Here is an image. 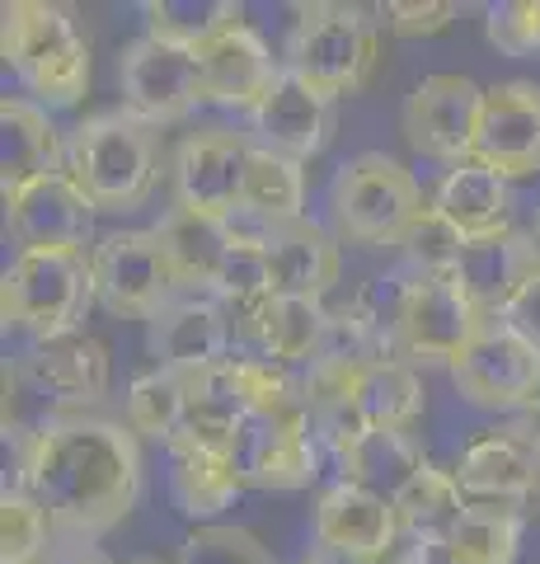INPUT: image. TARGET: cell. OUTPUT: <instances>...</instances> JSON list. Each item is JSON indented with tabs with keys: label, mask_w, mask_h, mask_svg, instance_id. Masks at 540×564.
Listing matches in <instances>:
<instances>
[{
	"label": "cell",
	"mask_w": 540,
	"mask_h": 564,
	"mask_svg": "<svg viewBox=\"0 0 540 564\" xmlns=\"http://www.w3.org/2000/svg\"><path fill=\"white\" fill-rule=\"evenodd\" d=\"M14 489L38 499L57 541H95L136 508V433L99 414H62L14 433Z\"/></svg>",
	"instance_id": "cell-1"
},
{
	"label": "cell",
	"mask_w": 540,
	"mask_h": 564,
	"mask_svg": "<svg viewBox=\"0 0 540 564\" xmlns=\"http://www.w3.org/2000/svg\"><path fill=\"white\" fill-rule=\"evenodd\" d=\"M66 174L99 212H132L161 180V137L128 109L95 113L66 141Z\"/></svg>",
	"instance_id": "cell-2"
},
{
	"label": "cell",
	"mask_w": 540,
	"mask_h": 564,
	"mask_svg": "<svg viewBox=\"0 0 540 564\" xmlns=\"http://www.w3.org/2000/svg\"><path fill=\"white\" fill-rule=\"evenodd\" d=\"M5 62L24 90L47 109H71L90 90V43L80 39L71 10L47 0L5 6Z\"/></svg>",
	"instance_id": "cell-3"
},
{
	"label": "cell",
	"mask_w": 540,
	"mask_h": 564,
	"mask_svg": "<svg viewBox=\"0 0 540 564\" xmlns=\"http://www.w3.org/2000/svg\"><path fill=\"white\" fill-rule=\"evenodd\" d=\"M423 207V188L405 165L390 161L386 151H362L329 184V231L343 245L381 250V245L405 240Z\"/></svg>",
	"instance_id": "cell-4"
},
{
	"label": "cell",
	"mask_w": 540,
	"mask_h": 564,
	"mask_svg": "<svg viewBox=\"0 0 540 564\" xmlns=\"http://www.w3.org/2000/svg\"><path fill=\"white\" fill-rule=\"evenodd\" d=\"M283 70L324 99L357 95L376 70V24L362 6H301L287 29Z\"/></svg>",
	"instance_id": "cell-5"
},
{
	"label": "cell",
	"mask_w": 540,
	"mask_h": 564,
	"mask_svg": "<svg viewBox=\"0 0 540 564\" xmlns=\"http://www.w3.org/2000/svg\"><path fill=\"white\" fill-rule=\"evenodd\" d=\"M90 306V259L71 250H20L0 278V315L10 329H24L33 339H57V334L80 329Z\"/></svg>",
	"instance_id": "cell-6"
},
{
	"label": "cell",
	"mask_w": 540,
	"mask_h": 564,
	"mask_svg": "<svg viewBox=\"0 0 540 564\" xmlns=\"http://www.w3.org/2000/svg\"><path fill=\"white\" fill-rule=\"evenodd\" d=\"M489 315L465 292L461 273L447 278H409L395 292V321H390V352L399 362H456L461 352L480 339Z\"/></svg>",
	"instance_id": "cell-7"
},
{
	"label": "cell",
	"mask_w": 540,
	"mask_h": 564,
	"mask_svg": "<svg viewBox=\"0 0 540 564\" xmlns=\"http://www.w3.org/2000/svg\"><path fill=\"white\" fill-rule=\"evenodd\" d=\"M5 372L20 391L43 400L52 419H62V414H85L90 404L109 395L113 358L109 344L95 339L90 329H71L57 334V339H33V348Z\"/></svg>",
	"instance_id": "cell-8"
},
{
	"label": "cell",
	"mask_w": 540,
	"mask_h": 564,
	"mask_svg": "<svg viewBox=\"0 0 540 564\" xmlns=\"http://www.w3.org/2000/svg\"><path fill=\"white\" fill-rule=\"evenodd\" d=\"M90 278L95 302L123 321H155L179 288H174L165 245L155 231H109L90 250Z\"/></svg>",
	"instance_id": "cell-9"
},
{
	"label": "cell",
	"mask_w": 540,
	"mask_h": 564,
	"mask_svg": "<svg viewBox=\"0 0 540 564\" xmlns=\"http://www.w3.org/2000/svg\"><path fill=\"white\" fill-rule=\"evenodd\" d=\"M484 95H489L484 85L456 76V70L423 76L409 90L405 109H399L405 141L418 155H428V161H442L447 170L470 161L480 137V118H484Z\"/></svg>",
	"instance_id": "cell-10"
},
{
	"label": "cell",
	"mask_w": 540,
	"mask_h": 564,
	"mask_svg": "<svg viewBox=\"0 0 540 564\" xmlns=\"http://www.w3.org/2000/svg\"><path fill=\"white\" fill-rule=\"evenodd\" d=\"M118 80H123V109L132 118L151 122V128H169L207 104L202 90V57L188 47H174L142 33L128 43L123 62H118Z\"/></svg>",
	"instance_id": "cell-11"
},
{
	"label": "cell",
	"mask_w": 540,
	"mask_h": 564,
	"mask_svg": "<svg viewBox=\"0 0 540 564\" xmlns=\"http://www.w3.org/2000/svg\"><path fill=\"white\" fill-rule=\"evenodd\" d=\"M250 151L254 141L231 128H202L184 137L179 155H174V207L231 221L245 198Z\"/></svg>",
	"instance_id": "cell-12"
},
{
	"label": "cell",
	"mask_w": 540,
	"mask_h": 564,
	"mask_svg": "<svg viewBox=\"0 0 540 564\" xmlns=\"http://www.w3.org/2000/svg\"><path fill=\"white\" fill-rule=\"evenodd\" d=\"M451 386L461 391L465 404L494 414H517L521 404L536 400L540 386V352L527 348L508 334L498 321L480 329V339L470 344L456 362H451Z\"/></svg>",
	"instance_id": "cell-13"
},
{
	"label": "cell",
	"mask_w": 540,
	"mask_h": 564,
	"mask_svg": "<svg viewBox=\"0 0 540 564\" xmlns=\"http://www.w3.org/2000/svg\"><path fill=\"white\" fill-rule=\"evenodd\" d=\"M146 348L165 372L202 377L235 358V329L217 296H174L151 321Z\"/></svg>",
	"instance_id": "cell-14"
},
{
	"label": "cell",
	"mask_w": 540,
	"mask_h": 564,
	"mask_svg": "<svg viewBox=\"0 0 540 564\" xmlns=\"http://www.w3.org/2000/svg\"><path fill=\"white\" fill-rule=\"evenodd\" d=\"M95 203L80 193L71 174H47V180L20 188L5 198V226L20 250H71L85 254V240L95 236Z\"/></svg>",
	"instance_id": "cell-15"
},
{
	"label": "cell",
	"mask_w": 540,
	"mask_h": 564,
	"mask_svg": "<svg viewBox=\"0 0 540 564\" xmlns=\"http://www.w3.org/2000/svg\"><path fill=\"white\" fill-rule=\"evenodd\" d=\"M231 456L245 485L258 489H306L320 475V443L310 433V419L250 414L240 423Z\"/></svg>",
	"instance_id": "cell-16"
},
{
	"label": "cell",
	"mask_w": 540,
	"mask_h": 564,
	"mask_svg": "<svg viewBox=\"0 0 540 564\" xmlns=\"http://www.w3.org/2000/svg\"><path fill=\"white\" fill-rule=\"evenodd\" d=\"M470 161L489 165L503 180L540 174V85L503 80L484 95V118Z\"/></svg>",
	"instance_id": "cell-17"
},
{
	"label": "cell",
	"mask_w": 540,
	"mask_h": 564,
	"mask_svg": "<svg viewBox=\"0 0 540 564\" xmlns=\"http://www.w3.org/2000/svg\"><path fill=\"white\" fill-rule=\"evenodd\" d=\"M334 137V99L310 90L306 80H296L291 70L277 76L268 99L250 113V141L264 151H277L287 161H316Z\"/></svg>",
	"instance_id": "cell-18"
},
{
	"label": "cell",
	"mask_w": 540,
	"mask_h": 564,
	"mask_svg": "<svg viewBox=\"0 0 540 564\" xmlns=\"http://www.w3.org/2000/svg\"><path fill=\"white\" fill-rule=\"evenodd\" d=\"M399 536V513L390 499L357 485H329L316 503V545L329 555L381 564Z\"/></svg>",
	"instance_id": "cell-19"
},
{
	"label": "cell",
	"mask_w": 540,
	"mask_h": 564,
	"mask_svg": "<svg viewBox=\"0 0 540 564\" xmlns=\"http://www.w3.org/2000/svg\"><path fill=\"white\" fill-rule=\"evenodd\" d=\"M451 475H456L470 503H508V508L540 503V462L503 429L480 433L456 456Z\"/></svg>",
	"instance_id": "cell-20"
},
{
	"label": "cell",
	"mask_w": 540,
	"mask_h": 564,
	"mask_svg": "<svg viewBox=\"0 0 540 564\" xmlns=\"http://www.w3.org/2000/svg\"><path fill=\"white\" fill-rule=\"evenodd\" d=\"M339 236L320 221H291L283 231L264 236L268 250V273H273V292L277 296H301V302H324L339 282L343 269V250Z\"/></svg>",
	"instance_id": "cell-21"
},
{
	"label": "cell",
	"mask_w": 540,
	"mask_h": 564,
	"mask_svg": "<svg viewBox=\"0 0 540 564\" xmlns=\"http://www.w3.org/2000/svg\"><path fill=\"white\" fill-rule=\"evenodd\" d=\"M202 57V90L207 104H221V109H240V113H254L258 104L268 99V90L283 76V66L268 52V43L258 39L250 24L231 29L225 39H217Z\"/></svg>",
	"instance_id": "cell-22"
},
{
	"label": "cell",
	"mask_w": 540,
	"mask_h": 564,
	"mask_svg": "<svg viewBox=\"0 0 540 564\" xmlns=\"http://www.w3.org/2000/svg\"><path fill=\"white\" fill-rule=\"evenodd\" d=\"M155 236H161V245H165V259H169V273H174L179 296H217L221 269H225L231 245H235L231 221L169 207L161 217V226H155Z\"/></svg>",
	"instance_id": "cell-23"
},
{
	"label": "cell",
	"mask_w": 540,
	"mask_h": 564,
	"mask_svg": "<svg viewBox=\"0 0 540 564\" xmlns=\"http://www.w3.org/2000/svg\"><path fill=\"white\" fill-rule=\"evenodd\" d=\"M66 170V147L43 104L5 99L0 104V193L14 198L20 188Z\"/></svg>",
	"instance_id": "cell-24"
},
{
	"label": "cell",
	"mask_w": 540,
	"mask_h": 564,
	"mask_svg": "<svg viewBox=\"0 0 540 564\" xmlns=\"http://www.w3.org/2000/svg\"><path fill=\"white\" fill-rule=\"evenodd\" d=\"M432 207L456 226V231L480 245V240H498L513 231V198H508V180L494 174L480 161H461L442 174L438 193H432Z\"/></svg>",
	"instance_id": "cell-25"
},
{
	"label": "cell",
	"mask_w": 540,
	"mask_h": 564,
	"mask_svg": "<svg viewBox=\"0 0 540 564\" xmlns=\"http://www.w3.org/2000/svg\"><path fill=\"white\" fill-rule=\"evenodd\" d=\"M334 466H339L343 485L372 489V494H381V499L395 503L399 494L414 485V475L428 466V456H423V447H418V437L409 429H367Z\"/></svg>",
	"instance_id": "cell-26"
},
{
	"label": "cell",
	"mask_w": 540,
	"mask_h": 564,
	"mask_svg": "<svg viewBox=\"0 0 540 564\" xmlns=\"http://www.w3.org/2000/svg\"><path fill=\"white\" fill-rule=\"evenodd\" d=\"M165 485L184 518H217L245 489V475H240L231 452L165 447Z\"/></svg>",
	"instance_id": "cell-27"
},
{
	"label": "cell",
	"mask_w": 540,
	"mask_h": 564,
	"mask_svg": "<svg viewBox=\"0 0 540 564\" xmlns=\"http://www.w3.org/2000/svg\"><path fill=\"white\" fill-rule=\"evenodd\" d=\"M306 217V170L301 161H287L277 151L254 147L250 151V174H245V198H240L235 226L254 221V236L283 231V226Z\"/></svg>",
	"instance_id": "cell-28"
},
{
	"label": "cell",
	"mask_w": 540,
	"mask_h": 564,
	"mask_svg": "<svg viewBox=\"0 0 540 564\" xmlns=\"http://www.w3.org/2000/svg\"><path fill=\"white\" fill-rule=\"evenodd\" d=\"M536 273H540V240H536V231L531 236L508 231L498 240H480V245H470V254L461 263L465 292L475 296V306L489 315V321L498 315V306L521 288V282H531Z\"/></svg>",
	"instance_id": "cell-29"
},
{
	"label": "cell",
	"mask_w": 540,
	"mask_h": 564,
	"mask_svg": "<svg viewBox=\"0 0 540 564\" xmlns=\"http://www.w3.org/2000/svg\"><path fill=\"white\" fill-rule=\"evenodd\" d=\"M348 395H353L367 429H409V423L423 414V381H418L414 367L399 362V358L362 362L353 372Z\"/></svg>",
	"instance_id": "cell-30"
},
{
	"label": "cell",
	"mask_w": 540,
	"mask_h": 564,
	"mask_svg": "<svg viewBox=\"0 0 540 564\" xmlns=\"http://www.w3.org/2000/svg\"><path fill=\"white\" fill-rule=\"evenodd\" d=\"M395 513H399V532H409L414 541L447 545L451 536H456L461 518L470 513V499H465V489L456 485L451 470L423 466L414 475V485L395 499Z\"/></svg>",
	"instance_id": "cell-31"
},
{
	"label": "cell",
	"mask_w": 540,
	"mask_h": 564,
	"mask_svg": "<svg viewBox=\"0 0 540 564\" xmlns=\"http://www.w3.org/2000/svg\"><path fill=\"white\" fill-rule=\"evenodd\" d=\"M142 20L151 39L188 52H207L217 39L245 24V10L235 0H146Z\"/></svg>",
	"instance_id": "cell-32"
},
{
	"label": "cell",
	"mask_w": 540,
	"mask_h": 564,
	"mask_svg": "<svg viewBox=\"0 0 540 564\" xmlns=\"http://www.w3.org/2000/svg\"><path fill=\"white\" fill-rule=\"evenodd\" d=\"M188 419V377L151 367V372L132 377L128 386V429L136 437H155V443H174Z\"/></svg>",
	"instance_id": "cell-33"
},
{
	"label": "cell",
	"mask_w": 540,
	"mask_h": 564,
	"mask_svg": "<svg viewBox=\"0 0 540 564\" xmlns=\"http://www.w3.org/2000/svg\"><path fill=\"white\" fill-rule=\"evenodd\" d=\"M447 545L461 564H513L521 551V513L508 503H470Z\"/></svg>",
	"instance_id": "cell-34"
},
{
	"label": "cell",
	"mask_w": 540,
	"mask_h": 564,
	"mask_svg": "<svg viewBox=\"0 0 540 564\" xmlns=\"http://www.w3.org/2000/svg\"><path fill=\"white\" fill-rule=\"evenodd\" d=\"M399 250H405V259L414 263L418 278H447V273H461V263L470 254V240L451 226L438 207H423L414 217V226L405 231V240H399Z\"/></svg>",
	"instance_id": "cell-35"
},
{
	"label": "cell",
	"mask_w": 540,
	"mask_h": 564,
	"mask_svg": "<svg viewBox=\"0 0 540 564\" xmlns=\"http://www.w3.org/2000/svg\"><path fill=\"white\" fill-rule=\"evenodd\" d=\"M52 545H57V532L38 499H29L24 489L0 494V564H38Z\"/></svg>",
	"instance_id": "cell-36"
},
{
	"label": "cell",
	"mask_w": 540,
	"mask_h": 564,
	"mask_svg": "<svg viewBox=\"0 0 540 564\" xmlns=\"http://www.w3.org/2000/svg\"><path fill=\"white\" fill-rule=\"evenodd\" d=\"M179 564H273L268 545L245 527H194L179 545Z\"/></svg>",
	"instance_id": "cell-37"
},
{
	"label": "cell",
	"mask_w": 540,
	"mask_h": 564,
	"mask_svg": "<svg viewBox=\"0 0 540 564\" xmlns=\"http://www.w3.org/2000/svg\"><path fill=\"white\" fill-rule=\"evenodd\" d=\"M484 39L503 57H536L540 52V0H503L484 10Z\"/></svg>",
	"instance_id": "cell-38"
},
{
	"label": "cell",
	"mask_w": 540,
	"mask_h": 564,
	"mask_svg": "<svg viewBox=\"0 0 540 564\" xmlns=\"http://www.w3.org/2000/svg\"><path fill=\"white\" fill-rule=\"evenodd\" d=\"M381 20L399 39H432V33L451 29L456 6L451 0H390V6H381Z\"/></svg>",
	"instance_id": "cell-39"
},
{
	"label": "cell",
	"mask_w": 540,
	"mask_h": 564,
	"mask_svg": "<svg viewBox=\"0 0 540 564\" xmlns=\"http://www.w3.org/2000/svg\"><path fill=\"white\" fill-rule=\"evenodd\" d=\"M494 321L508 329V334H517V339L527 344V348L540 352V273H536L531 282H521V288L508 296V302L498 306Z\"/></svg>",
	"instance_id": "cell-40"
},
{
	"label": "cell",
	"mask_w": 540,
	"mask_h": 564,
	"mask_svg": "<svg viewBox=\"0 0 540 564\" xmlns=\"http://www.w3.org/2000/svg\"><path fill=\"white\" fill-rule=\"evenodd\" d=\"M503 433H513L521 447H527L536 462H540V400H531V404H521V410L503 423Z\"/></svg>",
	"instance_id": "cell-41"
},
{
	"label": "cell",
	"mask_w": 540,
	"mask_h": 564,
	"mask_svg": "<svg viewBox=\"0 0 540 564\" xmlns=\"http://www.w3.org/2000/svg\"><path fill=\"white\" fill-rule=\"evenodd\" d=\"M38 564H109L90 541H57Z\"/></svg>",
	"instance_id": "cell-42"
},
{
	"label": "cell",
	"mask_w": 540,
	"mask_h": 564,
	"mask_svg": "<svg viewBox=\"0 0 540 564\" xmlns=\"http://www.w3.org/2000/svg\"><path fill=\"white\" fill-rule=\"evenodd\" d=\"M395 564H461L456 555H451V545H438V541H414L405 555H399Z\"/></svg>",
	"instance_id": "cell-43"
},
{
	"label": "cell",
	"mask_w": 540,
	"mask_h": 564,
	"mask_svg": "<svg viewBox=\"0 0 540 564\" xmlns=\"http://www.w3.org/2000/svg\"><path fill=\"white\" fill-rule=\"evenodd\" d=\"M306 564H372V560H348V555H329V551H320V545H316V551L306 555Z\"/></svg>",
	"instance_id": "cell-44"
},
{
	"label": "cell",
	"mask_w": 540,
	"mask_h": 564,
	"mask_svg": "<svg viewBox=\"0 0 540 564\" xmlns=\"http://www.w3.org/2000/svg\"><path fill=\"white\" fill-rule=\"evenodd\" d=\"M128 564H161V560H128Z\"/></svg>",
	"instance_id": "cell-45"
},
{
	"label": "cell",
	"mask_w": 540,
	"mask_h": 564,
	"mask_svg": "<svg viewBox=\"0 0 540 564\" xmlns=\"http://www.w3.org/2000/svg\"><path fill=\"white\" fill-rule=\"evenodd\" d=\"M536 240H540V217H536Z\"/></svg>",
	"instance_id": "cell-46"
},
{
	"label": "cell",
	"mask_w": 540,
	"mask_h": 564,
	"mask_svg": "<svg viewBox=\"0 0 540 564\" xmlns=\"http://www.w3.org/2000/svg\"><path fill=\"white\" fill-rule=\"evenodd\" d=\"M536 400H540V386H536Z\"/></svg>",
	"instance_id": "cell-47"
}]
</instances>
